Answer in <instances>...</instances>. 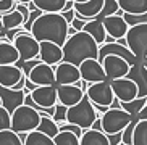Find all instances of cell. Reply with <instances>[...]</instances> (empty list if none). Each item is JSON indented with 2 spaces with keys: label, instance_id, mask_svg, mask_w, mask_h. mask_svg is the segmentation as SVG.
Listing matches in <instances>:
<instances>
[{
  "label": "cell",
  "instance_id": "cell-1",
  "mask_svg": "<svg viewBox=\"0 0 147 145\" xmlns=\"http://www.w3.org/2000/svg\"><path fill=\"white\" fill-rule=\"evenodd\" d=\"M61 48H63V61L71 63L78 68L86 60H99L100 45L86 31H78L76 34L69 36Z\"/></svg>",
  "mask_w": 147,
  "mask_h": 145
},
{
  "label": "cell",
  "instance_id": "cell-2",
  "mask_svg": "<svg viewBox=\"0 0 147 145\" xmlns=\"http://www.w3.org/2000/svg\"><path fill=\"white\" fill-rule=\"evenodd\" d=\"M68 28L69 24L61 13H44L32 24L31 34L39 42H55L63 47L68 39Z\"/></svg>",
  "mask_w": 147,
  "mask_h": 145
},
{
  "label": "cell",
  "instance_id": "cell-3",
  "mask_svg": "<svg viewBox=\"0 0 147 145\" xmlns=\"http://www.w3.org/2000/svg\"><path fill=\"white\" fill-rule=\"evenodd\" d=\"M97 118H100L99 111L95 110L94 103H92L91 100H89V97L84 94V97L81 98V102L68 108L66 123L76 124V126H79V128H82L86 131V129L92 128V124L95 123Z\"/></svg>",
  "mask_w": 147,
  "mask_h": 145
},
{
  "label": "cell",
  "instance_id": "cell-4",
  "mask_svg": "<svg viewBox=\"0 0 147 145\" xmlns=\"http://www.w3.org/2000/svg\"><path fill=\"white\" fill-rule=\"evenodd\" d=\"M40 118L39 111L28 105H21L11 113V129L18 134H28L39 128Z\"/></svg>",
  "mask_w": 147,
  "mask_h": 145
},
{
  "label": "cell",
  "instance_id": "cell-5",
  "mask_svg": "<svg viewBox=\"0 0 147 145\" xmlns=\"http://www.w3.org/2000/svg\"><path fill=\"white\" fill-rule=\"evenodd\" d=\"M102 131L105 134H118L123 132L126 126L134 121V116L121 108H110L102 115Z\"/></svg>",
  "mask_w": 147,
  "mask_h": 145
},
{
  "label": "cell",
  "instance_id": "cell-6",
  "mask_svg": "<svg viewBox=\"0 0 147 145\" xmlns=\"http://www.w3.org/2000/svg\"><path fill=\"white\" fill-rule=\"evenodd\" d=\"M13 45L16 47L18 53H20V61H23V63L24 61H29V60H34V58H39L40 42L31 34L29 31L23 29L15 37Z\"/></svg>",
  "mask_w": 147,
  "mask_h": 145
},
{
  "label": "cell",
  "instance_id": "cell-7",
  "mask_svg": "<svg viewBox=\"0 0 147 145\" xmlns=\"http://www.w3.org/2000/svg\"><path fill=\"white\" fill-rule=\"evenodd\" d=\"M128 48L134 53L138 60L144 61L147 58V23L131 26L126 34Z\"/></svg>",
  "mask_w": 147,
  "mask_h": 145
},
{
  "label": "cell",
  "instance_id": "cell-8",
  "mask_svg": "<svg viewBox=\"0 0 147 145\" xmlns=\"http://www.w3.org/2000/svg\"><path fill=\"white\" fill-rule=\"evenodd\" d=\"M86 95L89 97L94 105H100V107H112L113 100H115V94H113L112 84L110 81H102V82H92L89 84L86 90Z\"/></svg>",
  "mask_w": 147,
  "mask_h": 145
},
{
  "label": "cell",
  "instance_id": "cell-9",
  "mask_svg": "<svg viewBox=\"0 0 147 145\" xmlns=\"http://www.w3.org/2000/svg\"><path fill=\"white\" fill-rule=\"evenodd\" d=\"M102 66L105 69V74H107L108 81H115V79H121V77H126L128 72H129L131 64L117 55H108L104 58L102 61Z\"/></svg>",
  "mask_w": 147,
  "mask_h": 145
},
{
  "label": "cell",
  "instance_id": "cell-10",
  "mask_svg": "<svg viewBox=\"0 0 147 145\" xmlns=\"http://www.w3.org/2000/svg\"><path fill=\"white\" fill-rule=\"evenodd\" d=\"M113 89V94L115 98H118L120 102H131L134 98H138V85L136 82L131 81L129 77H121V79H115V81H110Z\"/></svg>",
  "mask_w": 147,
  "mask_h": 145
},
{
  "label": "cell",
  "instance_id": "cell-11",
  "mask_svg": "<svg viewBox=\"0 0 147 145\" xmlns=\"http://www.w3.org/2000/svg\"><path fill=\"white\" fill-rule=\"evenodd\" d=\"M79 72H81V79H84L86 82L92 84V82H102L108 81L105 69L102 66L99 60H86L82 61L79 66Z\"/></svg>",
  "mask_w": 147,
  "mask_h": 145
},
{
  "label": "cell",
  "instance_id": "cell-12",
  "mask_svg": "<svg viewBox=\"0 0 147 145\" xmlns=\"http://www.w3.org/2000/svg\"><path fill=\"white\" fill-rule=\"evenodd\" d=\"M28 79L32 81L36 85H57L55 68L40 61L37 66L31 69V72L28 74Z\"/></svg>",
  "mask_w": 147,
  "mask_h": 145
},
{
  "label": "cell",
  "instance_id": "cell-13",
  "mask_svg": "<svg viewBox=\"0 0 147 145\" xmlns=\"http://www.w3.org/2000/svg\"><path fill=\"white\" fill-rule=\"evenodd\" d=\"M108 55L121 56V58H125L131 66L138 61V58L134 56V53L129 50V48L126 47V45L118 44V42H110V44H102V45H100V48H99V61H100V63H102L104 58H105V56H108Z\"/></svg>",
  "mask_w": 147,
  "mask_h": 145
},
{
  "label": "cell",
  "instance_id": "cell-14",
  "mask_svg": "<svg viewBox=\"0 0 147 145\" xmlns=\"http://www.w3.org/2000/svg\"><path fill=\"white\" fill-rule=\"evenodd\" d=\"M31 97L42 108H53L58 103L57 85H39L36 90L31 92Z\"/></svg>",
  "mask_w": 147,
  "mask_h": 145
},
{
  "label": "cell",
  "instance_id": "cell-15",
  "mask_svg": "<svg viewBox=\"0 0 147 145\" xmlns=\"http://www.w3.org/2000/svg\"><path fill=\"white\" fill-rule=\"evenodd\" d=\"M55 79L57 85H69L81 79V72H79L78 66L61 61L60 64L55 66Z\"/></svg>",
  "mask_w": 147,
  "mask_h": 145
},
{
  "label": "cell",
  "instance_id": "cell-16",
  "mask_svg": "<svg viewBox=\"0 0 147 145\" xmlns=\"http://www.w3.org/2000/svg\"><path fill=\"white\" fill-rule=\"evenodd\" d=\"M57 94H58V103L69 108L81 102V98L84 97L86 92L78 85L69 84V85H57Z\"/></svg>",
  "mask_w": 147,
  "mask_h": 145
},
{
  "label": "cell",
  "instance_id": "cell-17",
  "mask_svg": "<svg viewBox=\"0 0 147 145\" xmlns=\"http://www.w3.org/2000/svg\"><path fill=\"white\" fill-rule=\"evenodd\" d=\"M39 58L44 63L55 68L57 64H60L63 61V48L60 45H57L55 42H40Z\"/></svg>",
  "mask_w": 147,
  "mask_h": 145
},
{
  "label": "cell",
  "instance_id": "cell-18",
  "mask_svg": "<svg viewBox=\"0 0 147 145\" xmlns=\"http://www.w3.org/2000/svg\"><path fill=\"white\" fill-rule=\"evenodd\" d=\"M126 77H129L131 81L136 82V85H138V89H139L138 97H141V98L147 97V68L142 61L141 60L136 61L129 68V72H128Z\"/></svg>",
  "mask_w": 147,
  "mask_h": 145
},
{
  "label": "cell",
  "instance_id": "cell-19",
  "mask_svg": "<svg viewBox=\"0 0 147 145\" xmlns=\"http://www.w3.org/2000/svg\"><path fill=\"white\" fill-rule=\"evenodd\" d=\"M24 90H13L8 87L0 85V98H2V107H5L10 113H13L18 107L24 105Z\"/></svg>",
  "mask_w": 147,
  "mask_h": 145
},
{
  "label": "cell",
  "instance_id": "cell-20",
  "mask_svg": "<svg viewBox=\"0 0 147 145\" xmlns=\"http://www.w3.org/2000/svg\"><path fill=\"white\" fill-rule=\"evenodd\" d=\"M102 21H104L105 31H107L108 36L115 37L117 40L121 39V37H126L129 26H128V23L125 21V18L123 16H120V15H112V16L104 18Z\"/></svg>",
  "mask_w": 147,
  "mask_h": 145
},
{
  "label": "cell",
  "instance_id": "cell-21",
  "mask_svg": "<svg viewBox=\"0 0 147 145\" xmlns=\"http://www.w3.org/2000/svg\"><path fill=\"white\" fill-rule=\"evenodd\" d=\"M23 77L21 68H18L16 64H3L0 66V85L13 89L15 85L20 82Z\"/></svg>",
  "mask_w": 147,
  "mask_h": 145
},
{
  "label": "cell",
  "instance_id": "cell-22",
  "mask_svg": "<svg viewBox=\"0 0 147 145\" xmlns=\"http://www.w3.org/2000/svg\"><path fill=\"white\" fill-rule=\"evenodd\" d=\"M104 2L105 0H87L84 3H74V10L82 18L94 19V18H97L100 15V11L104 8Z\"/></svg>",
  "mask_w": 147,
  "mask_h": 145
},
{
  "label": "cell",
  "instance_id": "cell-23",
  "mask_svg": "<svg viewBox=\"0 0 147 145\" xmlns=\"http://www.w3.org/2000/svg\"><path fill=\"white\" fill-rule=\"evenodd\" d=\"M20 61V53L13 42L0 40V66L3 64H16Z\"/></svg>",
  "mask_w": 147,
  "mask_h": 145
},
{
  "label": "cell",
  "instance_id": "cell-24",
  "mask_svg": "<svg viewBox=\"0 0 147 145\" xmlns=\"http://www.w3.org/2000/svg\"><path fill=\"white\" fill-rule=\"evenodd\" d=\"M87 34H91L92 37L95 39V42L99 44V45H102V44H105V37H107V31H105V26H104V21H100V19H97V18H94V19H91V21H87L86 24H84V29Z\"/></svg>",
  "mask_w": 147,
  "mask_h": 145
},
{
  "label": "cell",
  "instance_id": "cell-25",
  "mask_svg": "<svg viewBox=\"0 0 147 145\" xmlns=\"http://www.w3.org/2000/svg\"><path fill=\"white\" fill-rule=\"evenodd\" d=\"M81 145H110L108 144V137L102 131H95V129H86L81 137Z\"/></svg>",
  "mask_w": 147,
  "mask_h": 145
},
{
  "label": "cell",
  "instance_id": "cell-26",
  "mask_svg": "<svg viewBox=\"0 0 147 145\" xmlns=\"http://www.w3.org/2000/svg\"><path fill=\"white\" fill-rule=\"evenodd\" d=\"M120 10L131 15H142L147 13V0H118Z\"/></svg>",
  "mask_w": 147,
  "mask_h": 145
},
{
  "label": "cell",
  "instance_id": "cell-27",
  "mask_svg": "<svg viewBox=\"0 0 147 145\" xmlns=\"http://www.w3.org/2000/svg\"><path fill=\"white\" fill-rule=\"evenodd\" d=\"M32 2L44 13H61L68 0H32Z\"/></svg>",
  "mask_w": 147,
  "mask_h": 145
},
{
  "label": "cell",
  "instance_id": "cell-28",
  "mask_svg": "<svg viewBox=\"0 0 147 145\" xmlns=\"http://www.w3.org/2000/svg\"><path fill=\"white\" fill-rule=\"evenodd\" d=\"M23 144L24 145H55V140H53L52 137L45 136L44 132L36 129V131H31V132L26 134Z\"/></svg>",
  "mask_w": 147,
  "mask_h": 145
},
{
  "label": "cell",
  "instance_id": "cell-29",
  "mask_svg": "<svg viewBox=\"0 0 147 145\" xmlns=\"http://www.w3.org/2000/svg\"><path fill=\"white\" fill-rule=\"evenodd\" d=\"M40 116H42V118H40V124H39V128H37V131H40V132H44L45 136L55 139L57 134L60 132L58 123L53 121L52 116H47V115H40Z\"/></svg>",
  "mask_w": 147,
  "mask_h": 145
},
{
  "label": "cell",
  "instance_id": "cell-30",
  "mask_svg": "<svg viewBox=\"0 0 147 145\" xmlns=\"http://www.w3.org/2000/svg\"><path fill=\"white\" fill-rule=\"evenodd\" d=\"M2 19H3V26L7 31L23 28V24H24V18H23V15L18 10H13V11L2 15Z\"/></svg>",
  "mask_w": 147,
  "mask_h": 145
},
{
  "label": "cell",
  "instance_id": "cell-31",
  "mask_svg": "<svg viewBox=\"0 0 147 145\" xmlns=\"http://www.w3.org/2000/svg\"><path fill=\"white\" fill-rule=\"evenodd\" d=\"M147 105V97H144V98H141V97H138V98H134V100H131V102H120V108L121 110H125V111H128L129 115H133L134 118L142 111V108Z\"/></svg>",
  "mask_w": 147,
  "mask_h": 145
},
{
  "label": "cell",
  "instance_id": "cell-32",
  "mask_svg": "<svg viewBox=\"0 0 147 145\" xmlns=\"http://www.w3.org/2000/svg\"><path fill=\"white\" fill-rule=\"evenodd\" d=\"M133 145H147V119H139L136 123Z\"/></svg>",
  "mask_w": 147,
  "mask_h": 145
},
{
  "label": "cell",
  "instance_id": "cell-33",
  "mask_svg": "<svg viewBox=\"0 0 147 145\" xmlns=\"http://www.w3.org/2000/svg\"><path fill=\"white\" fill-rule=\"evenodd\" d=\"M0 145H24L23 139L13 129H5L0 131Z\"/></svg>",
  "mask_w": 147,
  "mask_h": 145
},
{
  "label": "cell",
  "instance_id": "cell-34",
  "mask_svg": "<svg viewBox=\"0 0 147 145\" xmlns=\"http://www.w3.org/2000/svg\"><path fill=\"white\" fill-rule=\"evenodd\" d=\"M53 140H55V145H81V139L68 131H60Z\"/></svg>",
  "mask_w": 147,
  "mask_h": 145
},
{
  "label": "cell",
  "instance_id": "cell-35",
  "mask_svg": "<svg viewBox=\"0 0 147 145\" xmlns=\"http://www.w3.org/2000/svg\"><path fill=\"white\" fill-rule=\"evenodd\" d=\"M120 11V5H118V0H105L104 2V8L100 11V15L97 16V19H104L107 16H112V15H117Z\"/></svg>",
  "mask_w": 147,
  "mask_h": 145
},
{
  "label": "cell",
  "instance_id": "cell-36",
  "mask_svg": "<svg viewBox=\"0 0 147 145\" xmlns=\"http://www.w3.org/2000/svg\"><path fill=\"white\" fill-rule=\"evenodd\" d=\"M125 21L128 23V26H138V24H146L147 23V13L142 15H131V13H123Z\"/></svg>",
  "mask_w": 147,
  "mask_h": 145
},
{
  "label": "cell",
  "instance_id": "cell-37",
  "mask_svg": "<svg viewBox=\"0 0 147 145\" xmlns=\"http://www.w3.org/2000/svg\"><path fill=\"white\" fill-rule=\"evenodd\" d=\"M11 129V113L5 107H0V131Z\"/></svg>",
  "mask_w": 147,
  "mask_h": 145
},
{
  "label": "cell",
  "instance_id": "cell-38",
  "mask_svg": "<svg viewBox=\"0 0 147 145\" xmlns=\"http://www.w3.org/2000/svg\"><path fill=\"white\" fill-rule=\"evenodd\" d=\"M66 115H68V107L61 105V103H57L55 105V115L52 116L53 121H57L58 124L66 123Z\"/></svg>",
  "mask_w": 147,
  "mask_h": 145
},
{
  "label": "cell",
  "instance_id": "cell-39",
  "mask_svg": "<svg viewBox=\"0 0 147 145\" xmlns=\"http://www.w3.org/2000/svg\"><path fill=\"white\" fill-rule=\"evenodd\" d=\"M40 58H34V60H29V61H24V63H23V61H18L16 63V66L18 68H21V71H23V74H24V76L28 77V74H29L31 72V69L34 68V66H37V64L40 63Z\"/></svg>",
  "mask_w": 147,
  "mask_h": 145
},
{
  "label": "cell",
  "instance_id": "cell-40",
  "mask_svg": "<svg viewBox=\"0 0 147 145\" xmlns=\"http://www.w3.org/2000/svg\"><path fill=\"white\" fill-rule=\"evenodd\" d=\"M58 128H60V131H68V132L76 134L79 139H81L82 134H84V129L76 126V124H71V123H61V124H58Z\"/></svg>",
  "mask_w": 147,
  "mask_h": 145
},
{
  "label": "cell",
  "instance_id": "cell-41",
  "mask_svg": "<svg viewBox=\"0 0 147 145\" xmlns=\"http://www.w3.org/2000/svg\"><path fill=\"white\" fill-rule=\"evenodd\" d=\"M15 5H16V0H0V16L5 13L13 11Z\"/></svg>",
  "mask_w": 147,
  "mask_h": 145
},
{
  "label": "cell",
  "instance_id": "cell-42",
  "mask_svg": "<svg viewBox=\"0 0 147 145\" xmlns=\"http://www.w3.org/2000/svg\"><path fill=\"white\" fill-rule=\"evenodd\" d=\"M108 137V144L110 145H120L123 142V132H118V134H107Z\"/></svg>",
  "mask_w": 147,
  "mask_h": 145
},
{
  "label": "cell",
  "instance_id": "cell-43",
  "mask_svg": "<svg viewBox=\"0 0 147 145\" xmlns=\"http://www.w3.org/2000/svg\"><path fill=\"white\" fill-rule=\"evenodd\" d=\"M87 21H91V19H87V18H84V19H79V18H74V21L71 23V26H73L76 31H82L84 29V24H86Z\"/></svg>",
  "mask_w": 147,
  "mask_h": 145
},
{
  "label": "cell",
  "instance_id": "cell-44",
  "mask_svg": "<svg viewBox=\"0 0 147 145\" xmlns=\"http://www.w3.org/2000/svg\"><path fill=\"white\" fill-rule=\"evenodd\" d=\"M61 16L66 19V23L68 24H71V23L74 21V18H76V10H69V11H61Z\"/></svg>",
  "mask_w": 147,
  "mask_h": 145
},
{
  "label": "cell",
  "instance_id": "cell-45",
  "mask_svg": "<svg viewBox=\"0 0 147 145\" xmlns=\"http://www.w3.org/2000/svg\"><path fill=\"white\" fill-rule=\"evenodd\" d=\"M100 118H102V116H100ZM100 118H97L95 123L92 124V129H95V131H102V119H100ZM102 132H104V131H102Z\"/></svg>",
  "mask_w": 147,
  "mask_h": 145
},
{
  "label": "cell",
  "instance_id": "cell-46",
  "mask_svg": "<svg viewBox=\"0 0 147 145\" xmlns=\"http://www.w3.org/2000/svg\"><path fill=\"white\" fill-rule=\"evenodd\" d=\"M136 118H138V121H139V119H147V105L142 108V111H141V113H139Z\"/></svg>",
  "mask_w": 147,
  "mask_h": 145
},
{
  "label": "cell",
  "instance_id": "cell-47",
  "mask_svg": "<svg viewBox=\"0 0 147 145\" xmlns=\"http://www.w3.org/2000/svg\"><path fill=\"white\" fill-rule=\"evenodd\" d=\"M73 8H74V2L73 0H68L65 5V8H63V11H69V10H73Z\"/></svg>",
  "mask_w": 147,
  "mask_h": 145
},
{
  "label": "cell",
  "instance_id": "cell-48",
  "mask_svg": "<svg viewBox=\"0 0 147 145\" xmlns=\"http://www.w3.org/2000/svg\"><path fill=\"white\" fill-rule=\"evenodd\" d=\"M76 32H78V31H76L73 26L69 24V28H68V37H69V36H73V34H76Z\"/></svg>",
  "mask_w": 147,
  "mask_h": 145
},
{
  "label": "cell",
  "instance_id": "cell-49",
  "mask_svg": "<svg viewBox=\"0 0 147 145\" xmlns=\"http://www.w3.org/2000/svg\"><path fill=\"white\" fill-rule=\"evenodd\" d=\"M2 31H5V26H3V19L0 16V32H2Z\"/></svg>",
  "mask_w": 147,
  "mask_h": 145
},
{
  "label": "cell",
  "instance_id": "cell-50",
  "mask_svg": "<svg viewBox=\"0 0 147 145\" xmlns=\"http://www.w3.org/2000/svg\"><path fill=\"white\" fill-rule=\"evenodd\" d=\"M74 3H84V2H87V0H73Z\"/></svg>",
  "mask_w": 147,
  "mask_h": 145
},
{
  "label": "cell",
  "instance_id": "cell-51",
  "mask_svg": "<svg viewBox=\"0 0 147 145\" xmlns=\"http://www.w3.org/2000/svg\"><path fill=\"white\" fill-rule=\"evenodd\" d=\"M142 63H144V64H146V68H147V58H146V60H144V61H142Z\"/></svg>",
  "mask_w": 147,
  "mask_h": 145
},
{
  "label": "cell",
  "instance_id": "cell-52",
  "mask_svg": "<svg viewBox=\"0 0 147 145\" xmlns=\"http://www.w3.org/2000/svg\"><path fill=\"white\" fill-rule=\"evenodd\" d=\"M0 107H2V98H0Z\"/></svg>",
  "mask_w": 147,
  "mask_h": 145
},
{
  "label": "cell",
  "instance_id": "cell-53",
  "mask_svg": "<svg viewBox=\"0 0 147 145\" xmlns=\"http://www.w3.org/2000/svg\"><path fill=\"white\" fill-rule=\"evenodd\" d=\"M120 145H125V144H120Z\"/></svg>",
  "mask_w": 147,
  "mask_h": 145
}]
</instances>
